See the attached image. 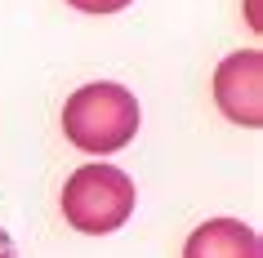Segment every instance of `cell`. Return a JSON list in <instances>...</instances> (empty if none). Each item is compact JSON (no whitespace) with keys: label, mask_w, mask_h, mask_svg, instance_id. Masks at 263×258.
Listing matches in <instances>:
<instances>
[{"label":"cell","mask_w":263,"mask_h":258,"mask_svg":"<svg viewBox=\"0 0 263 258\" xmlns=\"http://www.w3.org/2000/svg\"><path fill=\"white\" fill-rule=\"evenodd\" d=\"M139 134V98L116 81L81 85L63 103V138L85 156H111Z\"/></svg>","instance_id":"obj_1"},{"label":"cell","mask_w":263,"mask_h":258,"mask_svg":"<svg viewBox=\"0 0 263 258\" xmlns=\"http://www.w3.org/2000/svg\"><path fill=\"white\" fill-rule=\"evenodd\" d=\"M134 201H139L134 178L107 161H89L81 169H71V178L63 183V196H58L63 218L85 236L121 231L134 214Z\"/></svg>","instance_id":"obj_2"},{"label":"cell","mask_w":263,"mask_h":258,"mask_svg":"<svg viewBox=\"0 0 263 258\" xmlns=\"http://www.w3.org/2000/svg\"><path fill=\"white\" fill-rule=\"evenodd\" d=\"M214 107L241 129L263 125V54L241 49L214 67Z\"/></svg>","instance_id":"obj_3"},{"label":"cell","mask_w":263,"mask_h":258,"mask_svg":"<svg viewBox=\"0 0 263 258\" xmlns=\"http://www.w3.org/2000/svg\"><path fill=\"white\" fill-rule=\"evenodd\" d=\"M183 258H263L259 231L241 218H205L187 236Z\"/></svg>","instance_id":"obj_4"},{"label":"cell","mask_w":263,"mask_h":258,"mask_svg":"<svg viewBox=\"0 0 263 258\" xmlns=\"http://www.w3.org/2000/svg\"><path fill=\"white\" fill-rule=\"evenodd\" d=\"M71 9H81V14H121V9H129L134 0H67Z\"/></svg>","instance_id":"obj_5"},{"label":"cell","mask_w":263,"mask_h":258,"mask_svg":"<svg viewBox=\"0 0 263 258\" xmlns=\"http://www.w3.org/2000/svg\"><path fill=\"white\" fill-rule=\"evenodd\" d=\"M0 258H18V245L9 241V231H0Z\"/></svg>","instance_id":"obj_6"}]
</instances>
